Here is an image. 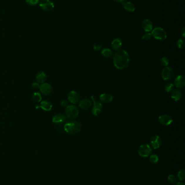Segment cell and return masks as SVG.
<instances>
[{
    "instance_id": "cell-1",
    "label": "cell",
    "mask_w": 185,
    "mask_h": 185,
    "mask_svg": "<svg viewBox=\"0 0 185 185\" xmlns=\"http://www.w3.org/2000/svg\"><path fill=\"white\" fill-rule=\"evenodd\" d=\"M113 63L118 69L123 70L128 67L130 57L128 53L125 50H118L114 55Z\"/></svg>"
},
{
    "instance_id": "cell-2",
    "label": "cell",
    "mask_w": 185,
    "mask_h": 185,
    "mask_svg": "<svg viewBox=\"0 0 185 185\" xmlns=\"http://www.w3.org/2000/svg\"><path fill=\"white\" fill-rule=\"evenodd\" d=\"M64 130L68 134L73 135L78 133L82 129V125L80 123L76 120H71L68 121L64 125Z\"/></svg>"
},
{
    "instance_id": "cell-3",
    "label": "cell",
    "mask_w": 185,
    "mask_h": 185,
    "mask_svg": "<svg viewBox=\"0 0 185 185\" xmlns=\"http://www.w3.org/2000/svg\"><path fill=\"white\" fill-rule=\"evenodd\" d=\"M151 34L154 38L160 41H164L166 39L167 37L166 31L161 27H156L153 29Z\"/></svg>"
},
{
    "instance_id": "cell-4",
    "label": "cell",
    "mask_w": 185,
    "mask_h": 185,
    "mask_svg": "<svg viewBox=\"0 0 185 185\" xmlns=\"http://www.w3.org/2000/svg\"><path fill=\"white\" fill-rule=\"evenodd\" d=\"M66 115L68 119L73 120L78 117L79 111L78 108L73 105H68L66 107Z\"/></svg>"
},
{
    "instance_id": "cell-5",
    "label": "cell",
    "mask_w": 185,
    "mask_h": 185,
    "mask_svg": "<svg viewBox=\"0 0 185 185\" xmlns=\"http://www.w3.org/2000/svg\"><path fill=\"white\" fill-rule=\"evenodd\" d=\"M138 153L141 157H146L149 156L152 153V149L148 144H142L139 147Z\"/></svg>"
},
{
    "instance_id": "cell-6",
    "label": "cell",
    "mask_w": 185,
    "mask_h": 185,
    "mask_svg": "<svg viewBox=\"0 0 185 185\" xmlns=\"http://www.w3.org/2000/svg\"><path fill=\"white\" fill-rule=\"evenodd\" d=\"M91 99L93 102L92 108V113L95 116H98L100 114V113L102 111V104L100 101L96 100L94 96H91Z\"/></svg>"
},
{
    "instance_id": "cell-7",
    "label": "cell",
    "mask_w": 185,
    "mask_h": 185,
    "mask_svg": "<svg viewBox=\"0 0 185 185\" xmlns=\"http://www.w3.org/2000/svg\"><path fill=\"white\" fill-rule=\"evenodd\" d=\"M174 71L173 69L171 67H166L164 68L161 73V76L164 81H169L173 78Z\"/></svg>"
},
{
    "instance_id": "cell-8",
    "label": "cell",
    "mask_w": 185,
    "mask_h": 185,
    "mask_svg": "<svg viewBox=\"0 0 185 185\" xmlns=\"http://www.w3.org/2000/svg\"><path fill=\"white\" fill-rule=\"evenodd\" d=\"M40 7L43 11H52L54 8V4L50 0H41L39 2Z\"/></svg>"
},
{
    "instance_id": "cell-9",
    "label": "cell",
    "mask_w": 185,
    "mask_h": 185,
    "mask_svg": "<svg viewBox=\"0 0 185 185\" xmlns=\"http://www.w3.org/2000/svg\"><path fill=\"white\" fill-rule=\"evenodd\" d=\"M150 143L152 148L155 150H157L161 146L162 140L159 135H154L151 138Z\"/></svg>"
},
{
    "instance_id": "cell-10",
    "label": "cell",
    "mask_w": 185,
    "mask_h": 185,
    "mask_svg": "<svg viewBox=\"0 0 185 185\" xmlns=\"http://www.w3.org/2000/svg\"><path fill=\"white\" fill-rule=\"evenodd\" d=\"M159 121L161 125L169 126L172 124L173 120L170 115L167 114H162L159 117Z\"/></svg>"
},
{
    "instance_id": "cell-11",
    "label": "cell",
    "mask_w": 185,
    "mask_h": 185,
    "mask_svg": "<svg viewBox=\"0 0 185 185\" xmlns=\"http://www.w3.org/2000/svg\"><path fill=\"white\" fill-rule=\"evenodd\" d=\"M68 100L72 104L78 103L80 101V95L78 92H75V90H73L69 92V94H68Z\"/></svg>"
},
{
    "instance_id": "cell-12",
    "label": "cell",
    "mask_w": 185,
    "mask_h": 185,
    "mask_svg": "<svg viewBox=\"0 0 185 185\" xmlns=\"http://www.w3.org/2000/svg\"><path fill=\"white\" fill-rule=\"evenodd\" d=\"M40 91L45 95H48L50 94L52 91V86L49 83H43L40 85Z\"/></svg>"
},
{
    "instance_id": "cell-13",
    "label": "cell",
    "mask_w": 185,
    "mask_h": 185,
    "mask_svg": "<svg viewBox=\"0 0 185 185\" xmlns=\"http://www.w3.org/2000/svg\"><path fill=\"white\" fill-rule=\"evenodd\" d=\"M173 85L178 88H183L185 85V77L183 75H178L175 79Z\"/></svg>"
},
{
    "instance_id": "cell-14",
    "label": "cell",
    "mask_w": 185,
    "mask_h": 185,
    "mask_svg": "<svg viewBox=\"0 0 185 185\" xmlns=\"http://www.w3.org/2000/svg\"><path fill=\"white\" fill-rule=\"evenodd\" d=\"M79 106L83 110H88L92 106V102L89 99L84 98L79 101Z\"/></svg>"
},
{
    "instance_id": "cell-15",
    "label": "cell",
    "mask_w": 185,
    "mask_h": 185,
    "mask_svg": "<svg viewBox=\"0 0 185 185\" xmlns=\"http://www.w3.org/2000/svg\"><path fill=\"white\" fill-rule=\"evenodd\" d=\"M66 120V117L63 114H58L54 115L52 119L53 122L57 124V125H60Z\"/></svg>"
},
{
    "instance_id": "cell-16",
    "label": "cell",
    "mask_w": 185,
    "mask_h": 185,
    "mask_svg": "<svg viewBox=\"0 0 185 185\" xmlns=\"http://www.w3.org/2000/svg\"><path fill=\"white\" fill-rule=\"evenodd\" d=\"M142 27L146 32H150L153 29V23L149 19H145L142 22Z\"/></svg>"
},
{
    "instance_id": "cell-17",
    "label": "cell",
    "mask_w": 185,
    "mask_h": 185,
    "mask_svg": "<svg viewBox=\"0 0 185 185\" xmlns=\"http://www.w3.org/2000/svg\"><path fill=\"white\" fill-rule=\"evenodd\" d=\"M100 99L104 103H109L112 101L113 96L109 93H104L100 95Z\"/></svg>"
},
{
    "instance_id": "cell-18",
    "label": "cell",
    "mask_w": 185,
    "mask_h": 185,
    "mask_svg": "<svg viewBox=\"0 0 185 185\" xmlns=\"http://www.w3.org/2000/svg\"><path fill=\"white\" fill-rule=\"evenodd\" d=\"M52 107H53V106H52V103L49 101H43L40 103V105L39 106L36 107V108H40L43 110H45V111H50L52 109Z\"/></svg>"
},
{
    "instance_id": "cell-19",
    "label": "cell",
    "mask_w": 185,
    "mask_h": 185,
    "mask_svg": "<svg viewBox=\"0 0 185 185\" xmlns=\"http://www.w3.org/2000/svg\"><path fill=\"white\" fill-rule=\"evenodd\" d=\"M47 78V77L46 73L43 71L39 72L36 76V80L39 84H43L45 83L46 81Z\"/></svg>"
},
{
    "instance_id": "cell-20",
    "label": "cell",
    "mask_w": 185,
    "mask_h": 185,
    "mask_svg": "<svg viewBox=\"0 0 185 185\" xmlns=\"http://www.w3.org/2000/svg\"><path fill=\"white\" fill-rule=\"evenodd\" d=\"M182 93L178 89H173L171 92V98L174 101H178L181 99Z\"/></svg>"
},
{
    "instance_id": "cell-21",
    "label": "cell",
    "mask_w": 185,
    "mask_h": 185,
    "mask_svg": "<svg viewBox=\"0 0 185 185\" xmlns=\"http://www.w3.org/2000/svg\"><path fill=\"white\" fill-rule=\"evenodd\" d=\"M111 47L115 50H120L121 47L122 46V42L120 39L116 38L112 41L111 42Z\"/></svg>"
},
{
    "instance_id": "cell-22",
    "label": "cell",
    "mask_w": 185,
    "mask_h": 185,
    "mask_svg": "<svg viewBox=\"0 0 185 185\" xmlns=\"http://www.w3.org/2000/svg\"><path fill=\"white\" fill-rule=\"evenodd\" d=\"M122 6L125 9L129 12H134L135 11V7L131 2H124L122 3Z\"/></svg>"
},
{
    "instance_id": "cell-23",
    "label": "cell",
    "mask_w": 185,
    "mask_h": 185,
    "mask_svg": "<svg viewBox=\"0 0 185 185\" xmlns=\"http://www.w3.org/2000/svg\"><path fill=\"white\" fill-rule=\"evenodd\" d=\"M101 53L104 57H107V58L111 57V56L113 55L112 51L109 48H104L102 50Z\"/></svg>"
},
{
    "instance_id": "cell-24",
    "label": "cell",
    "mask_w": 185,
    "mask_h": 185,
    "mask_svg": "<svg viewBox=\"0 0 185 185\" xmlns=\"http://www.w3.org/2000/svg\"><path fill=\"white\" fill-rule=\"evenodd\" d=\"M32 97L33 100L36 102H40L42 99V97L39 92H34L33 95Z\"/></svg>"
},
{
    "instance_id": "cell-25",
    "label": "cell",
    "mask_w": 185,
    "mask_h": 185,
    "mask_svg": "<svg viewBox=\"0 0 185 185\" xmlns=\"http://www.w3.org/2000/svg\"><path fill=\"white\" fill-rule=\"evenodd\" d=\"M149 159L150 161L152 164H156L158 162V161L159 160V158L156 154H153L150 157Z\"/></svg>"
},
{
    "instance_id": "cell-26",
    "label": "cell",
    "mask_w": 185,
    "mask_h": 185,
    "mask_svg": "<svg viewBox=\"0 0 185 185\" xmlns=\"http://www.w3.org/2000/svg\"><path fill=\"white\" fill-rule=\"evenodd\" d=\"M161 64L164 67H167L169 64V60L167 57H163L161 58L160 60Z\"/></svg>"
},
{
    "instance_id": "cell-27",
    "label": "cell",
    "mask_w": 185,
    "mask_h": 185,
    "mask_svg": "<svg viewBox=\"0 0 185 185\" xmlns=\"http://www.w3.org/2000/svg\"><path fill=\"white\" fill-rule=\"evenodd\" d=\"M174 85L173 83H168L164 87V90L166 92H170L174 89Z\"/></svg>"
},
{
    "instance_id": "cell-28",
    "label": "cell",
    "mask_w": 185,
    "mask_h": 185,
    "mask_svg": "<svg viewBox=\"0 0 185 185\" xmlns=\"http://www.w3.org/2000/svg\"><path fill=\"white\" fill-rule=\"evenodd\" d=\"M176 46L179 49H182L185 46V41L182 39H179L176 42Z\"/></svg>"
},
{
    "instance_id": "cell-29",
    "label": "cell",
    "mask_w": 185,
    "mask_h": 185,
    "mask_svg": "<svg viewBox=\"0 0 185 185\" xmlns=\"http://www.w3.org/2000/svg\"><path fill=\"white\" fill-rule=\"evenodd\" d=\"M168 180L171 184H175L177 181V178L174 175H169L168 177Z\"/></svg>"
},
{
    "instance_id": "cell-30",
    "label": "cell",
    "mask_w": 185,
    "mask_h": 185,
    "mask_svg": "<svg viewBox=\"0 0 185 185\" xmlns=\"http://www.w3.org/2000/svg\"><path fill=\"white\" fill-rule=\"evenodd\" d=\"M178 177L180 181H183L185 179V171L184 169H181L179 171L178 173Z\"/></svg>"
},
{
    "instance_id": "cell-31",
    "label": "cell",
    "mask_w": 185,
    "mask_h": 185,
    "mask_svg": "<svg viewBox=\"0 0 185 185\" xmlns=\"http://www.w3.org/2000/svg\"><path fill=\"white\" fill-rule=\"evenodd\" d=\"M27 4L30 6H36L39 3V0H26Z\"/></svg>"
},
{
    "instance_id": "cell-32",
    "label": "cell",
    "mask_w": 185,
    "mask_h": 185,
    "mask_svg": "<svg viewBox=\"0 0 185 185\" xmlns=\"http://www.w3.org/2000/svg\"><path fill=\"white\" fill-rule=\"evenodd\" d=\"M152 35L151 34V33H146L144 35H143L142 36V39L144 41H149L150 40L152 39Z\"/></svg>"
},
{
    "instance_id": "cell-33",
    "label": "cell",
    "mask_w": 185,
    "mask_h": 185,
    "mask_svg": "<svg viewBox=\"0 0 185 185\" xmlns=\"http://www.w3.org/2000/svg\"><path fill=\"white\" fill-rule=\"evenodd\" d=\"M102 47V45L101 44H95L93 46V49L96 51H98V50H100Z\"/></svg>"
},
{
    "instance_id": "cell-34",
    "label": "cell",
    "mask_w": 185,
    "mask_h": 185,
    "mask_svg": "<svg viewBox=\"0 0 185 185\" xmlns=\"http://www.w3.org/2000/svg\"><path fill=\"white\" fill-rule=\"evenodd\" d=\"M40 85L39 83L38 82H34L33 83L32 87L34 89H38L39 88Z\"/></svg>"
},
{
    "instance_id": "cell-35",
    "label": "cell",
    "mask_w": 185,
    "mask_h": 185,
    "mask_svg": "<svg viewBox=\"0 0 185 185\" xmlns=\"http://www.w3.org/2000/svg\"><path fill=\"white\" fill-rule=\"evenodd\" d=\"M61 105L64 107H66L68 106V102L66 100H63L61 102Z\"/></svg>"
},
{
    "instance_id": "cell-36",
    "label": "cell",
    "mask_w": 185,
    "mask_h": 185,
    "mask_svg": "<svg viewBox=\"0 0 185 185\" xmlns=\"http://www.w3.org/2000/svg\"><path fill=\"white\" fill-rule=\"evenodd\" d=\"M181 34L182 36L183 37H185V28H182V29L181 31Z\"/></svg>"
},
{
    "instance_id": "cell-37",
    "label": "cell",
    "mask_w": 185,
    "mask_h": 185,
    "mask_svg": "<svg viewBox=\"0 0 185 185\" xmlns=\"http://www.w3.org/2000/svg\"><path fill=\"white\" fill-rule=\"evenodd\" d=\"M115 1H116V2H117L118 3H123L124 2H125V0H114Z\"/></svg>"
},
{
    "instance_id": "cell-38",
    "label": "cell",
    "mask_w": 185,
    "mask_h": 185,
    "mask_svg": "<svg viewBox=\"0 0 185 185\" xmlns=\"http://www.w3.org/2000/svg\"><path fill=\"white\" fill-rule=\"evenodd\" d=\"M175 185H185L183 183L181 182H176Z\"/></svg>"
}]
</instances>
